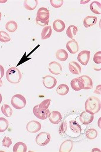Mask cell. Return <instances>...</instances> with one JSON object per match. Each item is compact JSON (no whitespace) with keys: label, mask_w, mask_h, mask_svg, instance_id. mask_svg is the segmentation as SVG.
<instances>
[{"label":"cell","mask_w":101,"mask_h":152,"mask_svg":"<svg viewBox=\"0 0 101 152\" xmlns=\"http://www.w3.org/2000/svg\"><path fill=\"white\" fill-rule=\"evenodd\" d=\"M42 128L40 122L36 121H30L26 125V129L29 132L36 133L39 132Z\"/></svg>","instance_id":"ba28073f"},{"label":"cell","mask_w":101,"mask_h":152,"mask_svg":"<svg viewBox=\"0 0 101 152\" xmlns=\"http://www.w3.org/2000/svg\"><path fill=\"white\" fill-rule=\"evenodd\" d=\"M98 132L94 128H90L88 129L85 132V136L89 140H93L96 138L98 136Z\"/></svg>","instance_id":"83f0119b"},{"label":"cell","mask_w":101,"mask_h":152,"mask_svg":"<svg viewBox=\"0 0 101 152\" xmlns=\"http://www.w3.org/2000/svg\"><path fill=\"white\" fill-rule=\"evenodd\" d=\"M49 1L51 6L55 8H60L64 4L63 0H50Z\"/></svg>","instance_id":"d6a6232c"},{"label":"cell","mask_w":101,"mask_h":152,"mask_svg":"<svg viewBox=\"0 0 101 152\" xmlns=\"http://www.w3.org/2000/svg\"><path fill=\"white\" fill-rule=\"evenodd\" d=\"M71 86L72 89L76 91H79L81 90L79 83V77L76 78L72 79L71 81Z\"/></svg>","instance_id":"1f68e13d"},{"label":"cell","mask_w":101,"mask_h":152,"mask_svg":"<svg viewBox=\"0 0 101 152\" xmlns=\"http://www.w3.org/2000/svg\"><path fill=\"white\" fill-rule=\"evenodd\" d=\"M11 40L9 34L4 31H0V42L7 43Z\"/></svg>","instance_id":"4dcf8cb0"},{"label":"cell","mask_w":101,"mask_h":152,"mask_svg":"<svg viewBox=\"0 0 101 152\" xmlns=\"http://www.w3.org/2000/svg\"><path fill=\"white\" fill-rule=\"evenodd\" d=\"M94 116V115H91L88 112L84 111L81 113L79 116V120L82 124L87 125L91 124L93 121Z\"/></svg>","instance_id":"4fadbf2b"},{"label":"cell","mask_w":101,"mask_h":152,"mask_svg":"<svg viewBox=\"0 0 101 152\" xmlns=\"http://www.w3.org/2000/svg\"><path fill=\"white\" fill-rule=\"evenodd\" d=\"M93 61L96 64H101V52L99 51L95 53L94 56Z\"/></svg>","instance_id":"d590c367"},{"label":"cell","mask_w":101,"mask_h":152,"mask_svg":"<svg viewBox=\"0 0 101 152\" xmlns=\"http://www.w3.org/2000/svg\"><path fill=\"white\" fill-rule=\"evenodd\" d=\"M68 53L65 50L61 49L57 50L56 53V57L60 61H66L68 58Z\"/></svg>","instance_id":"ffe728a7"},{"label":"cell","mask_w":101,"mask_h":152,"mask_svg":"<svg viewBox=\"0 0 101 152\" xmlns=\"http://www.w3.org/2000/svg\"><path fill=\"white\" fill-rule=\"evenodd\" d=\"M69 69L70 72L74 75H80L82 72V67L76 61H71L69 64Z\"/></svg>","instance_id":"9a60e30c"},{"label":"cell","mask_w":101,"mask_h":152,"mask_svg":"<svg viewBox=\"0 0 101 152\" xmlns=\"http://www.w3.org/2000/svg\"><path fill=\"white\" fill-rule=\"evenodd\" d=\"M4 73H5V69L3 66L0 64V80H1L2 78L4 76Z\"/></svg>","instance_id":"f35d334b"},{"label":"cell","mask_w":101,"mask_h":152,"mask_svg":"<svg viewBox=\"0 0 101 152\" xmlns=\"http://www.w3.org/2000/svg\"><path fill=\"white\" fill-rule=\"evenodd\" d=\"M1 18H2V14L0 12V21L1 20Z\"/></svg>","instance_id":"f6af8a7d"},{"label":"cell","mask_w":101,"mask_h":152,"mask_svg":"<svg viewBox=\"0 0 101 152\" xmlns=\"http://www.w3.org/2000/svg\"><path fill=\"white\" fill-rule=\"evenodd\" d=\"M66 48L71 54H75L79 52V44L75 39H72L67 42Z\"/></svg>","instance_id":"5bb4252c"},{"label":"cell","mask_w":101,"mask_h":152,"mask_svg":"<svg viewBox=\"0 0 101 152\" xmlns=\"http://www.w3.org/2000/svg\"><path fill=\"white\" fill-rule=\"evenodd\" d=\"M90 9L94 14L96 15L101 14V4L100 2L94 1L90 5Z\"/></svg>","instance_id":"44dd1931"},{"label":"cell","mask_w":101,"mask_h":152,"mask_svg":"<svg viewBox=\"0 0 101 152\" xmlns=\"http://www.w3.org/2000/svg\"><path fill=\"white\" fill-rule=\"evenodd\" d=\"M2 102V96L1 94L0 93V104H1Z\"/></svg>","instance_id":"7bdbcfd3"},{"label":"cell","mask_w":101,"mask_h":152,"mask_svg":"<svg viewBox=\"0 0 101 152\" xmlns=\"http://www.w3.org/2000/svg\"><path fill=\"white\" fill-rule=\"evenodd\" d=\"M78 30V28L76 26L71 25L69 26L66 30V34L69 38L73 39L74 37L77 34Z\"/></svg>","instance_id":"d4e9b609"},{"label":"cell","mask_w":101,"mask_h":152,"mask_svg":"<svg viewBox=\"0 0 101 152\" xmlns=\"http://www.w3.org/2000/svg\"><path fill=\"white\" fill-rule=\"evenodd\" d=\"M48 118L51 123L54 124H57L61 122L62 116L61 113L58 111L54 110L49 113Z\"/></svg>","instance_id":"7c38bea8"},{"label":"cell","mask_w":101,"mask_h":152,"mask_svg":"<svg viewBox=\"0 0 101 152\" xmlns=\"http://www.w3.org/2000/svg\"><path fill=\"white\" fill-rule=\"evenodd\" d=\"M90 51L87 50L81 51L77 56L78 61L83 66H86L90 60Z\"/></svg>","instance_id":"9c48e42d"},{"label":"cell","mask_w":101,"mask_h":152,"mask_svg":"<svg viewBox=\"0 0 101 152\" xmlns=\"http://www.w3.org/2000/svg\"><path fill=\"white\" fill-rule=\"evenodd\" d=\"M37 0H25L24 1V8L29 11H33L37 7Z\"/></svg>","instance_id":"d6986e66"},{"label":"cell","mask_w":101,"mask_h":152,"mask_svg":"<svg viewBox=\"0 0 101 152\" xmlns=\"http://www.w3.org/2000/svg\"><path fill=\"white\" fill-rule=\"evenodd\" d=\"M3 86V81L2 80H0V87L2 86Z\"/></svg>","instance_id":"ee69618b"},{"label":"cell","mask_w":101,"mask_h":152,"mask_svg":"<svg viewBox=\"0 0 101 152\" xmlns=\"http://www.w3.org/2000/svg\"><path fill=\"white\" fill-rule=\"evenodd\" d=\"M69 125H70V129L73 132L76 134L80 133L82 132V129L80 125L76 121L73 120L70 121L69 122Z\"/></svg>","instance_id":"7402d4cb"},{"label":"cell","mask_w":101,"mask_h":152,"mask_svg":"<svg viewBox=\"0 0 101 152\" xmlns=\"http://www.w3.org/2000/svg\"><path fill=\"white\" fill-rule=\"evenodd\" d=\"M79 83L81 89L89 90L93 88V81L87 75H82L79 77Z\"/></svg>","instance_id":"277c9868"},{"label":"cell","mask_w":101,"mask_h":152,"mask_svg":"<svg viewBox=\"0 0 101 152\" xmlns=\"http://www.w3.org/2000/svg\"><path fill=\"white\" fill-rule=\"evenodd\" d=\"M48 69L50 73L54 75H59L62 72V66L56 61H51L49 63Z\"/></svg>","instance_id":"30bf717a"},{"label":"cell","mask_w":101,"mask_h":152,"mask_svg":"<svg viewBox=\"0 0 101 152\" xmlns=\"http://www.w3.org/2000/svg\"><path fill=\"white\" fill-rule=\"evenodd\" d=\"M51 103V99H46L42 101L40 104L38 105V107L42 109H48L50 106Z\"/></svg>","instance_id":"836d02e7"},{"label":"cell","mask_w":101,"mask_h":152,"mask_svg":"<svg viewBox=\"0 0 101 152\" xmlns=\"http://www.w3.org/2000/svg\"><path fill=\"white\" fill-rule=\"evenodd\" d=\"M52 34V29L51 26H47L44 27L42 31V40H46L50 37Z\"/></svg>","instance_id":"4316f807"},{"label":"cell","mask_w":101,"mask_h":152,"mask_svg":"<svg viewBox=\"0 0 101 152\" xmlns=\"http://www.w3.org/2000/svg\"><path fill=\"white\" fill-rule=\"evenodd\" d=\"M57 80L54 77L46 75L43 77V83L44 86L48 89H52L57 84Z\"/></svg>","instance_id":"52a82bcc"},{"label":"cell","mask_w":101,"mask_h":152,"mask_svg":"<svg viewBox=\"0 0 101 152\" xmlns=\"http://www.w3.org/2000/svg\"><path fill=\"white\" fill-rule=\"evenodd\" d=\"M74 143L70 140L63 142L60 147L59 152H70L72 150Z\"/></svg>","instance_id":"2e32d148"},{"label":"cell","mask_w":101,"mask_h":152,"mask_svg":"<svg viewBox=\"0 0 101 152\" xmlns=\"http://www.w3.org/2000/svg\"><path fill=\"white\" fill-rule=\"evenodd\" d=\"M9 125V123L7 119L4 118H0V133L6 131Z\"/></svg>","instance_id":"f546056e"},{"label":"cell","mask_w":101,"mask_h":152,"mask_svg":"<svg viewBox=\"0 0 101 152\" xmlns=\"http://www.w3.org/2000/svg\"><path fill=\"white\" fill-rule=\"evenodd\" d=\"M69 91V87L65 84H61L59 85L56 89V92L58 95L65 96L67 95Z\"/></svg>","instance_id":"cb8c5ba5"},{"label":"cell","mask_w":101,"mask_h":152,"mask_svg":"<svg viewBox=\"0 0 101 152\" xmlns=\"http://www.w3.org/2000/svg\"><path fill=\"white\" fill-rule=\"evenodd\" d=\"M6 78L7 80L11 83L17 84L21 81L22 74L17 67H10L6 71Z\"/></svg>","instance_id":"7a4b0ae2"},{"label":"cell","mask_w":101,"mask_h":152,"mask_svg":"<svg viewBox=\"0 0 101 152\" xmlns=\"http://www.w3.org/2000/svg\"><path fill=\"white\" fill-rule=\"evenodd\" d=\"M97 21V18L95 16H87L83 20V25L85 28L94 26Z\"/></svg>","instance_id":"ac0fdd59"},{"label":"cell","mask_w":101,"mask_h":152,"mask_svg":"<svg viewBox=\"0 0 101 152\" xmlns=\"http://www.w3.org/2000/svg\"><path fill=\"white\" fill-rule=\"evenodd\" d=\"M6 30L11 33H14L16 31L18 28V25L14 20H10L6 23L5 26Z\"/></svg>","instance_id":"484cf974"},{"label":"cell","mask_w":101,"mask_h":152,"mask_svg":"<svg viewBox=\"0 0 101 152\" xmlns=\"http://www.w3.org/2000/svg\"><path fill=\"white\" fill-rule=\"evenodd\" d=\"M51 136L49 133L42 132L38 134L36 137V142L38 145L45 146L48 145L50 141Z\"/></svg>","instance_id":"5b68a950"},{"label":"cell","mask_w":101,"mask_h":152,"mask_svg":"<svg viewBox=\"0 0 101 152\" xmlns=\"http://www.w3.org/2000/svg\"><path fill=\"white\" fill-rule=\"evenodd\" d=\"M89 1H90V0H88V1H81L80 3L82 4H85V3H89Z\"/></svg>","instance_id":"b9f144b4"},{"label":"cell","mask_w":101,"mask_h":152,"mask_svg":"<svg viewBox=\"0 0 101 152\" xmlns=\"http://www.w3.org/2000/svg\"><path fill=\"white\" fill-rule=\"evenodd\" d=\"M27 147L26 145L21 142H18L14 145L13 147L14 152H27Z\"/></svg>","instance_id":"603a6c76"},{"label":"cell","mask_w":101,"mask_h":152,"mask_svg":"<svg viewBox=\"0 0 101 152\" xmlns=\"http://www.w3.org/2000/svg\"><path fill=\"white\" fill-rule=\"evenodd\" d=\"M65 23L62 20H56L53 23V28L57 33H61L65 29Z\"/></svg>","instance_id":"e0dca14e"},{"label":"cell","mask_w":101,"mask_h":152,"mask_svg":"<svg viewBox=\"0 0 101 152\" xmlns=\"http://www.w3.org/2000/svg\"><path fill=\"white\" fill-rule=\"evenodd\" d=\"M67 129V124L66 121H65L62 123L61 126L60 127L59 132L60 135H62L65 133Z\"/></svg>","instance_id":"8d00e7d4"},{"label":"cell","mask_w":101,"mask_h":152,"mask_svg":"<svg viewBox=\"0 0 101 152\" xmlns=\"http://www.w3.org/2000/svg\"><path fill=\"white\" fill-rule=\"evenodd\" d=\"M38 105L39 104L36 105L33 108V113L38 118L41 120H45L48 118V115L50 113V110L48 109L40 108L38 107Z\"/></svg>","instance_id":"8992f818"},{"label":"cell","mask_w":101,"mask_h":152,"mask_svg":"<svg viewBox=\"0 0 101 152\" xmlns=\"http://www.w3.org/2000/svg\"><path fill=\"white\" fill-rule=\"evenodd\" d=\"M92 152H101V150H100V149H98L97 148H95L92 149Z\"/></svg>","instance_id":"60d3db41"},{"label":"cell","mask_w":101,"mask_h":152,"mask_svg":"<svg viewBox=\"0 0 101 152\" xmlns=\"http://www.w3.org/2000/svg\"><path fill=\"white\" fill-rule=\"evenodd\" d=\"M36 22L38 25L41 26H48V23H49V20H48L47 21H41V20H38L36 18Z\"/></svg>","instance_id":"74e56055"},{"label":"cell","mask_w":101,"mask_h":152,"mask_svg":"<svg viewBox=\"0 0 101 152\" xmlns=\"http://www.w3.org/2000/svg\"><path fill=\"white\" fill-rule=\"evenodd\" d=\"M3 146L6 148H9L12 144V139L9 137L5 136L3 140Z\"/></svg>","instance_id":"e575fe53"},{"label":"cell","mask_w":101,"mask_h":152,"mask_svg":"<svg viewBox=\"0 0 101 152\" xmlns=\"http://www.w3.org/2000/svg\"><path fill=\"white\" fill-rule=\"evenodd\" d=\"M101 108V101L96 97H90L85 103V111L91 115H95L99 112Z\"/></svg>","instance_id":"6da1fadb"},{"label":"cell","mask_w":101,"mask_h":152,"mask_svg":"<svg viewBox=\"0 0 101 152\" xmlns=\"http://www.w3.org/2000/svg\"><path fill=\"white\" fill-rule=\"evenodd\" d=\"M1 111L5 116L8 118L11 117L13 113V110L8 104H4L1 107Z\"/></svg>","instance_id":"f1b7e54d"},{"label":"cell","mask_w":101,"mask_h":152,"mask_svg":"<svg viewBox=\"0 0 101 152\" xmlns=\"http://www.w3.org/2000/svg\"><path fill=\"white\" fill-rule=\"evenodd\" d=\"M101 85H98L94 90V93L97 94H101Z\"/></svg>","instance_id":"ab89813d"},{"label":"cell","mask_w":101,"mask_h":152,"mask_svg":"<svg viewBox=\"0 0 101 152\" xmlns=\"http://www.w3.org/2000/svg\"><path fill=\"white\" fill-rule=\"evenodd\" d=\"M25 98L20 94H16L11 99V104L14 108L17 110H21L25 107L26 104Z\"/></svg>","instance_id":"3957f363"},{"label":"cell","mask_w":101,"mask_h":152,"mask_svg":"<svg viewBox=\"0 0 101 152\" xmlns=\"http://www.w3.org/2000/svg\"><path fill=\"white\" fill-rule=\"evenodd\" d=\"M49 11L46 8L42 7L38 10L36 18L41 21H47L49 20Z\"/></svg>","instance_id":"8fae6325"}]
</instances>
